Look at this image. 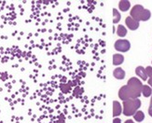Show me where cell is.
I'll use <instances>...</instances> for the list:
<instances>
[{"instance_id":"6da1fadb","label":"cell","mask_w":152,"mask_h":123,"mask_svg":"<svg viewBox=\"0 0 152 123\" xmlns=\"http://www.w3.org/2000/svg\"><path fill=\"white\" fill-rule=\"evenodd\" d=\"M130 14H131V17L137 22H140V21L146 22L149 20L151 17V12L148 9H144V7L141 5H135L134 7L132 9Z\"/></svg>"},{"instance_id":"7a4b0ae2","label":"cell","mask_w":152,"mask_h":123,"mask_svg":"<svg viewBox=\"0 0 152 123\" xmlns=\"http://www.w3.org/2000/svg\"><path fill=\"white\" fill-rule=\"evenodd\" d=\"M141 106V101L136 99H128L126 101H123V110L122 112L124 116H134L136 111H138V108Z\"/></svg>"},{"instance_id":"3957f363","label":"cell","mask_w":152,"mask_h":123,"mask_svg":"<svg viewBox=\"0 0 152 123\" xmlns=\"http://www.w3.org/2000/svg\"><path fill=\"white\" fill-rule=\"evenodd\" d=\"M127 86L129 89V92L131 94V99H136L138 98L141 93H142V82L136 79V77H132V79H129Z\"/></svg>"},{"instance_id":"277c9868","label":"cell","mask_w":152,"mask_h":123,"mask_svg":"<svg viewBox=\"0 0 152 123\" xmlns=\"http://www.w3.org/2000/svg\"><path fill=\"white\" fill-rule=\"evenodd\" d=\"M114 47L118 51H121V52H126V51H128L130 49L131 44L126 39H118L115 42Z\"/></svg>"},{"instance_id":"5b68a950","label":"cell","mask_w":152,"mask_h":123,"mask_svg":"<svg viewBox=\"0 0 152 123\" xmlns=\"http://www.w3.org/2000/svg\"><path fill=\"white\" fill-rule=\"evenodd\" d=\"M118 97L120 99H121L122 101H126L128 99H131V94L129 92L128 86H122L120 90H118Z\"/></svg>"},{"instance_id":"8992f818","label":"cell","mask_w":152,"mask_h":123,"mask_svg":"<svg viewBox=\"0 0 152 123\" xmlns=\"http://www.w3.org/2000/svg\"><path fill=\"white\" fill-rule=\"evenodd\" d=\"M125 23H126V25H127L130 30H133V31L136 30L138 27H139V22L134 20V19L132 18L131 16L126 18V20H125Z\"/></svg>"},{"instance_id":"52a82bcc","label":"cell","mask_w":152,"mask_h":123,"mask_svg":"<svg viewBox=\"0 0 152 123\" xmlns=\"http://www.w3.org/2000/svg\"><path fill=\"white\" fill-rule=\"evenodd\" d=\"M135 73L136 75L142 79V80L146 81L148 79V74H147V71H146V68H144L143 66H138L136 67L135 69Z\"/></svg>"},{"instance_id":"ba28073f","label":"cell","mask_w":152,"mask_h":123,"mask_svg":"<svg viewBox=\"0 0 152 123\" xmlns=\"http://www.w3.org/2000/svg\"><path fill=\"white\" fill-rule=\"evenodd\" d=\"M122 112V108H121V103L117 102V101H114L113 102V116L114 118H117L118 116H120Z\"/></svg>"},{"instance_id":"9c48e42d","label":"cell","mask_w":152,"mask_h":123,"mask_svg":"<svg viewBox=\"0 0 152 123\" xmlns=\"http://www.w3.org/2000/svg\"><path fill=\"white\" fill-rule=\"evenodd\" d=\"M113 76L117 79H123L125 76V71L121 67H118L113 71Z\"/></svg>"},{"instance_id":"30bf717a","label":"cell","mask_w":152,"mask_h":123,"mask_svg":"<svg viewBox=\"0 0 152 123\" xmlns=\"http://www.w3.org/2000/svg\"><path fill=\"white\" fill-rule=\"evenodd\" d=\"M124 62V57L123 55L117 53L113 55V64L114 66H121V64Z\"/></svg>"},{"instance_id":"8fae6325","label":"cell","mask_w":152,"mask_h":123,"mask_svg":"<svg viewBox=\"0 0 152 123\" xmlns=\"http://www.w3.org/2000/svg\"><path fill=\"white\" fill-rule=\"evenodd\" d=\"M131 7V3L130 1H127V0H121L118 3V8L121 11H127Z\"/></svg>"},{"instance_id":"7c38bea8","label":"cell","mask_w":152,"mask_h":123,"mask_svg":"<svg viewBox=\"0 0 152 123\" xmlns=\"http://www.w3.org/2000/svg\"><path fill=\"white\" fill-rule=\"evenodd\" d=\"M117 35L121 37H124L125 36L127 35V29L125 28L123 25H118V28H117Z\"/></svg>"},{"instance_id":"4fadbf2b","label":"cell","mask_w":152,"mask_h":123,"mask_svg":"<svg viewBox=\"0 0 152 123\" xmlns=\"http://www.w3.org/2000/svg\"><path fill=\"white\" fill-rule=\"evenodd\" d=\"M142 93L145 97H149L152 95V89L148 85H143L142 88Z\"/></svg>"},{"instance_id":"5bb4252c","label":"cell","mask_w":152,"mask_h":123,"mask_svg":"<svg viewBox=\"0 0 152 123\" xmlns=\"http://www.w3.org/2000/svg\"><path fill=\"white\" fill-rule=\"evenodd\" d=\"M134 118L135 121L141 122L145 119V114L142 111H140V110H138V111H136L135 114L134 115Z\"/></svg>"},{"instance_id":"9a60e30c","label":"cell","mask_w":152,"mask_h":123,"mask_svg":"<svg viewBox=\"0 0 152 123\" xmlns=\"http://www.w3.org/2000/svg\"><path fill=\"white\" fill-rule=\"evenodd\" d=\"M121 21V14L116 9H113V23H118Z\"/></svg>"},{"instance_id":"2e32d148","label":"cell","mask_w":152,"mask_h":123,"mask_svg":"<svg viewBox=\"0 0 152 123\" xmlns=\"http://www.w3.org/2000/svg\"><path fill=\"white\" fill-rule=\"evenodd\" d=\"M113 123H121V119H118V118H115L113 119Z\"/></svg>"},{"instance_id":"e0dca14e","label":"cell","mask_w":152,"mask_h":123,"mask_svg":"<svg viewBox=\"0 0 152 123\" xmlns=\"http://www.w3.org/2000/svg\"><path fill=\"white\" fill-rule=\"evenodd\" d=\"M148 114H149L150 116H152V107H149V109H148Z\"/></svg>"},{"instance_id":"ac0fdd59","label":"cell","mask_w":152,"mask_h":123,"mask_svg":"<svg viewBox=\"0 0 152 123\" xmlns=\"http://www.w3.org/2000/svg\"><path fill=\"white\" fill-rule=\"evenodd\" d=\"M124 123H134V120H132V119H128V120H126Z\"/></svg>"}]
</instances>
